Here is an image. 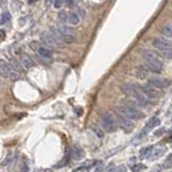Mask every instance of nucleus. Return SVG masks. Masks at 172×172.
<instances>
[{"label": "nucleus", "mask_w": 172, "mask_h": 172, "mask_svg": "<svg viewBox=\"0 0 172 172\" xmlns=\"http://www.w3.org/2000/svg\"><path fill=\"white\" fill-rule=\"evenodd\" d=\"M141 56L144 59V62L146 64V70L159 74L162 72V65L161 59L158 57V55L154 52L149 51V50H142Z\"/></svg>", "instance_id": "nucleus-1"}, {"label": "nucleus", "mask_w": 172, "mask_h": 172, "mask_svg": "<svg viewBox=\"0 0 172 172\" xmlns=\"http://www.w3.org/2000/svg\"><path fill=\"white\" fill-rule=\"evenodd\" d=\"M137 104H139V103H136L134 101H128V102L124 103L123 105L116 109L117 114H121L124 117L129 118V119H139L143 116V114L138 110Z\"/></svg>", "instance_id": "nucleus-2"}, {"label": "nucleus", "mask_w": 172, "mask_h": 172, "mask_svg": "<svg viewBox=\"0 0 172 172\" xmlns=\"http://www.w3.org/2000/svg\"><path fill=\"white\" fill-rule=\"evenodd\" d=\"M0 75H2L3 77H10L13 81H17L21 77L20 72L15 71L11 67V65L3 59H0Z\"/></svg>", "instance_id": "nucleus-3"}, {"label": "nucleus", "mask_w": 172, "mask_h": 172, "mask_svg": "<svg viewBox=\"0 0 172 172\" xmlns=\"http://www.w3.org/2000/svg\"><path fill=\"white\" fill-rule=\"evenodd\" d=\"M101 125H102L103 130L107 132H114L117 128L115 118L109 112H105L101 115Z\"/></svg>", "instance_id": "nucleus-4"}, {"label": "nucleus", "mask_w": 172, "mask_h": 172, "mask_svg": "<svg viewBox=\"0 0 172 172\" xmlns=\"http://www.w3.org/2000/svg\"><path fill=\"white\" fill-rule=\"evenodd\" d=\"M153 46L161 53V52L172 50V42L164 38H156L153 40Z\"/></svg>", "instance_id": "nucleus-5"}, {"label": "nucleus", "mask_w": 172, "mask_h": 172, "mask_svg": "<svg viewBox=\"0 0 172 172\" xmlns=\"http://www.w3.org/2000/svg\"><path fill=\"white\" fill-rule=\"evenodd\" d=\"M147 84L153 86L155 88H164L168 87L170 85V81L168 79H164V77H151L147 81Z\"/></svg>", "instance_id": "nucleus-6"}, {"label": "nucleus", "mask_w": 172, "mask_h": 172, "mask_svg": "<svg viewBox=\"0 0 172 172\" xmlns=\"http://www.w3.org/2000/svg\"><path fill=\"white\" fill-rule=\"evenodd\" d=\"M35 52L42 59H45V60H52L53 59V53H52L51 50L49 47H46V46L41 45V44H39Z\"/></svg>", "instance_id": "nucleus-7"}, {"label": "nucleus", "mask_w": 172, "mask_h": 172, "mask_svg": "<svg viewBox=\"0 0 172 172\" xmlns=\"http://www.w3.org/2000/svg\"><path fill=\"white\" fill-rule=\"evenodd\" d=\"M141 92L144 96H146L147 98H151V99H154V98H157L159 96V92H157L156 88L151 86L149 84H145L143 86H139Z\"/></svg>", "instance_id": "nucleus-8"}, {"label": "nucleus", "mask_w": 172, "mask_h": 172, "mask_svg": "<svg viewBox=\"0 0 172 172\" xmlns=\"http://www.w3.org/2000/svg\"><path fill=\"white\" fill-rule=\"evenodd\" d=\"M118 122H119V125H121L122 129H123L125 132H130V131L134 130V124L132 123L131 119H129V118L124 117L123 115L118 114Z\"/></svg>", "instance_id": "nucleus-9"}, {"label": "nucleus", "mask_w": 172, "mask_h": 172, "mask_svg": "<svg viewBox=\"0 0 172 172\" xmlns=\"http://www.w3.org/2000/svg\"><path fill=\"white\" fill-rule=\"evenodd\" d=\"M41 39H42V41L47 46H50V47H56V46H58L56 41H55V39L53 38V36H52L51 32H49V31H43L41 34Z\"/></svg>", "instance_id": "nucleus-10"}, {"label": "nucleus", "mask_w": 172, "mask_h": 172, "mask_svg": "<svg viewBox=\"0 0 172 172\" xmlns=\"http://www.w3.org/2000/svg\"><path fill=\"white\" fill-rule=\"evenodd\" d=\"M50 32H51V35L53 36V38L55 39V41H56L57 45L60 46V47L65 46V43H64V41H62V34L58 31V29H57L56 26H51V28H50Z\"/></svg>", "instance_id": "nucleus-11"}, {"label": "nucleus", "mask_w": 172, "mask_h": 172, "mask_svg": "<svg viewBox=\"0 0 172 172\" xmlns=\"http://www.w3.org/2000/svg\"><path fill=\"white\" fill-rule=\"evenodd\" d=\"M159 125H160V119H159V118H158V117H152L151 119H149V121L146 123V125H145V127H144L142 131L147 134L149 132V130L156 128V127L159 126Z\"/></svg>", "instance_id": "nucleus-12"}, {"label": "nucleus", "mask_w": 172, "mask_h": 172, "mask_svg": "<svg viewBox=\"0 0 172 172\" xmlns=\"http://www.w3.org/2000/svg\"><path fill=\"white\" fill-rule=\"evenodd\" d=\"M20 60H21V65L23 66L25 69H30V68L34 67V60L30 58V56H29L28 54H26V53H24V54H22L21 56H20Z\"/></svg>", "instance_id": "nucleus-13"}, {"label": "nucleus", "mask_w": 172, "mask_h": 172, "mask_svg": "<svg viewBox=\"0 0 172 172\" xmlns=\"http://www.w3.org/2000/svg\"><path fill=\"white\" fill-rule=\"evenodd\" d=\"M70 156L74 160H81L84 157V152L79 146H73L70 151Z\"/></svg>", "instance_id": "nucleus-14"}, {"label": "nucleus", "mask_w": 172, "mask_h": 172, "mask_svg": "<svg viewBox=\"0 0 172 172\" xmlns=\"http://www.w3.org/2000/svg\"><path fill=\"white\" fill-rule=\"evenodd\" d=\"M80 21H81L80 15H79L77 12H73V11L68 12V20H67L68 24H71V25H77V24H80Z\"/></svg>", "instance_id": "nucleus-15"}, {"label": "nucleus", "mask_w": 172, "mask_h": 172, "mask_svg": "<svg viewBox=\"0 0 172 172\" xmlns=\"http://www.w3.org/2000/svg\"><path fill=\"white\" fill-rule=\"evenodd\" d=\"M164 152H166V149H164V147H156V149H154V147H153V149H152V153H151L152 157H149V159L155 160L156 158H159L160 156H162V155H164Z\"/></svg>", "instance_id": "nucleus-16"}, {"label": "nucleus", "mask_w": 172, "mask_h": 172, "mask_svg": "<svg viewBox=\"0 0 172 172\" xmlns=\"http://www.w3.org/2000/svg\"><path fill=\"white\" fill-rule=\"evenodd\" d=\"M56 27L62 35H68V34L72 35L73 34V29H72L71 27H69V26H67V25H64V24H62V23L57 24Z\"/></svg>", "instance_id": "nucleus-17"}, {"label": "nucleus", "mask_w": 172, "mask_h": 172, "mask_svg": "<svg viewBox=\"0 0 172 172\" xmlns=\"http://www.w3.org/2000/svg\"><path fill=\"white\" fill-rule=\"evenodd\" d=\"M152 149H153V146H152V145L142 149L141 151H140V158H141V159H146V158H149L151 153H152Z\"/></svg>", "instance_id": "nucleus-18"}, {"label": "nucleus", "mask_w": 172, "mask_h": 172, "mask_svg": "<svg viewBox=\"0 0 172 172\" xmlns=\"http://www.w3.org/2000/svg\"><path fill=\"white\" fill-rule=\"evenodd\" d=\"M161 34L167 38L172 39V24H167V25L162 26Z\"/></svg>", "instance_id": "nucleus-19"}, {"label": "nucleus", "mask_w": 172, "mask_h": 172, "mask_svg": "<svg viewBox=\"0 0 172 172\" xmlns=\"http://www.w3.org/2000/svg\"><path fill=\"white\" fill-rule=\"evenodd\" d=\"M9 64L11 65V67L13 68V69L15 70V71H17V72H20L21 73L22 71H23V66H22L20 62L16 60V59H13V58H11L10 59V62H9Z\"/></svg>", "instance_id": "nucleus-20"}, {"label": "nucleus", "mask_w": 172, "mask_h": 172, "mask_svg": "<svg viewBox=\"0 0 172 172\" xmlns=\"http://www.w3.org/2000/svg\"><path fill=\"white\" fill-rule=\"evenodd\" d=\"M62 41H64L65 44H72V43H74V42L77 41L73 35H70V34L62 35Z\"/></svg>", "instance_id": "nucleus-21"}, {"label": "nucleus", "mask_w": 172, "mask_h": 172, "mask_svg": "<svg viewBox=\"0 0 172 172\" xmlns=\"http://www.w3.org/2000/svg\"><path fill=\"white\" fill-rule=\"evenodd\" d=\"M136 75H137V77H138V79H145V77H146V75H147L146 68L140 67L139 69H137Z\"/></svg>", "instance_id": "nucleus-22"}, {"label": "nucleus", "mask_w": 172, "mask_h": 172, "mask_svg": "<svg viewBox=\"0 0 172 172\" xmlns=\"http://www.w3.org/2000/svg\"><path fill=\"white\" fill-rule=\"evenodd\" d=\"M10 21V14L8 12H3L1 15H0V25H3V24H7V22Z\"/></svg>", "instance_id": "nucleus-23"}, {"label": "nucleus", "mask_w": 172, "mask_h": 172, "mask_svg": "<svg viewBox=\"0 0 172 172\" xmlns=\"http://www.w3.org/2000/svg\"><path fill=\"white\" fill-rule=\"evenodd\" d=\"M58 20L62 23H67L68 20V12L67 11H60L58 12Z\"/></svg>", "instance_id": "nucleus-24"}, {"label": "nucleus", "mask_w": 172, "mask_h": 172, "mask_svg": "<svg viewBox=\"0 0 172 172\" xmlns=\"http://www.w3.org/2000/svg\"><path fill=\"white\" fill-rule=\"evenodd\" d=\"M146 169V167L144 166V164H134L132 167H131V170L134 172H141V171H143V170H145Z\"/></svg>", "instance_id": "nucleus-25"}, {"label": "nucleus", "mask_w": 172, "mask_h": 172, "mask_svg": "<svg viewBox=\"0 0 172 172\" xmlns=\"http://www.w3.org/2000/svg\"><path fill=\"white\" fill-rule=\"evenodd\" d=\"M164 168H171L172 167V154L168 155V157L166 158L164 162Z\"/></svg>", "instance_id": "nucleus-26"}, {"label": "nucleus", "mask_w": 172, "mask_h": 172, "mask_svg": "<svg viewBox=\"0 0 172 172\" xmlns=\"http://www.w3.org/2000/svg\"><path fill=\"white\" fill-rule=\"evenodd\" d=\"M65 0H55L54 1V8L56 9H60L64 5Z\"/></svg>", "instance_id": "nucleus-27"}, {"label": "nucleus", "mask_w": 172, "mask_h": 172, "mask_svg": "<svg viewBox=\"0 0 172 172\" xmlns=\"http://www.w3.org/2000/svg\"><path fill=\"white\" fill-rule=\"evenodd\" d=\"M115 170H116L115 164H110L108 167L104 169V171L105 172H115Z\"/></svg>", "instance_id": "nucleus-28"}, {"label": "nucleus", "mask_w": 172, "mask_h": 172, "mask_svg": "<svg viewBox=\"0 0 172 172\" xmlns=\"http://www.w3.org/2000/svg\"><path fill=\"white\" fill-rule=\"evenodd\" d=\"M69 8H75V0H65Z\"/></svg>", "instance_id": "nucleus-29"}, {"label": "nucleus", "mask_w": 172, "mask_h": 172, "mask_svg": "<svg viewBox=\"0 0 172 172\" xmlns=\"http://www.w3.org/2000/svg\"><path fill=\"white\" fill-rule=\"evenodd\" d=\"M12 158H13V156L10 154V155H9V156L5 159V161L2 162V166H8V164L11 162V160H12Z\"/></svg>", "instance_id": "nucleus-30"}, {"label": "nucleus", "mask_w": 172, "mask_h": 172, "mask_svg": "<svg viewBox=\"0 0 172 172\" xmlns=\"http://www.w3.org/2000/svg\"><path fill=\"white\" fill-rule=\"evenodd\" d=\"M164 131H166V129H164V128H160V129H158L157 131H155L154 136L155 137H159V136H161V134H164Z\"/></svg>", "instance_id": "nucleus-31"}, {"label": "nucleus", "mask_w": 172, "mask_h": 172, "mask_svg": "<svg viewBox=\"0 0 172 172\" xmlns=\"http://www.w3.org/2000/svg\"><path fill=\"white\" fill-rule=\"evenodd\" d=\"M38 45H39V43H38V42H36V41H32V42H30V43H29V46H30L34 51H36V49L38 47Z\"/></svg>", "instance_id": "nucleus-32"}, {"label": "nucleus", "mask_w": 172, "mask_h": 172, "mask_svg": "<svg viewBox=\"0 0 172 172\" xmlns=\"http://www.w3.org/2000/svg\"><path fill=\"white\" fill-rule=\"evenodd\" d=\"M94 131H95V132H97V134L100 137V138H102V137H103V132L100 130V129L98 128V127H94Z\"/></svg>", "instance_id": "nucleus-33"}, {"label": "nucleus", "mask_w": 172, "mask_h": 172, "mask_svg": "<svg viewBox=\"0 0 172 172\" xmlns=\"http://www.w3.org/2000/svg\"><path fill=\"white\" fill-rule=\"evenodd\" d=\"M116 172H127V169L124 164H122V166H119V167L116 169Z\"/></svg>", "instance_id": "nucleus-34"}, {"label": "nucleus", "mask_w": 172, "mask_h": 172, "mask_svg": "<svg viewBox=\"0 0 172 172\" xmlns=\"http://www.w3.org/2000/svg\"><path fill=\"white\" fill-rule=\"evenodd\" d=\"M149 172H160V167L158 166V167H155L153 168V170H151Z\"/></svg>", "instance_id": "nucleus-35"}, {"label": "nucleus", "mask_w": 172, "mask_h": 172, "mask_svg": "<svg viewBox=\"0 0 172 172\" xmlns=\"http://www.w3.org/2000/svg\"><path fill=\"white\" fill-rule=\"evenodd\" d=\"M167 141L169 142V143H171V142H172V132L169 134V137L167 138Z\"/></svg>", "instance_id": "nucleus-36"}, {"label": "nucleus", "mask_w": 172, "mask_h": 172, "mask_svg": "<svg viewBox=\"0 0 172 172\" xmlns=\"http://www.w3.org/2000/svg\"><path fill=\"white\" fill-rule=\"evenodd\" d=\"M0 36H5V32H3L2 30H0ZM3 38H1V37H0V42H1V40H2Z\"/></svg>", "instance_id": "nucleus-37"}, {"label": "nucleus", "mask_w": 172, "mask_h": 172, "mask_svg": "<svg viewBox=\"0 0 172 172\" xmlns=\"http://www.w3.org/2000/svg\"><path fill=\"white\" fill-rule=\"evenodd\" d=\"M34 1H36V0H29V3H31V2H34Z\"/></svg>", "instance_id": "nucleus-38"}]
</instances>
